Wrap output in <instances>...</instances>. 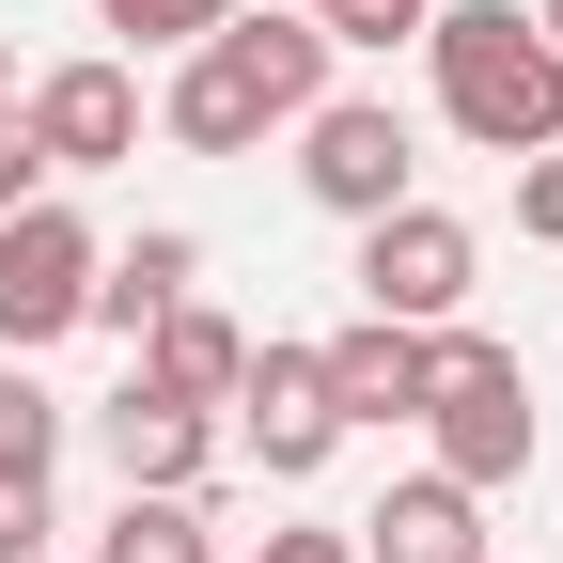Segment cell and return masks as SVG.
Instances as JSON below:
<instances>
[{
    "instance_id": "obj_14",
    "label": "cell",
    "mask_w": 563,
    "mask_h": 563,
    "mask_svg": "<svg viewBox=\"0 0 563 563\" xmlns=\"http://www.w3.org/2000/svg\"><path fill=\"white\" fill-rule=\"evenodd\" d=\"M95 563H220V532H203V501H173V485H125Z\"/></svg>"
},
{
    "instance_id": "obj_20",
    "label": "cell",
    "mask_w": 563,
    "mask_h": 563,
    "mask_svg": "<svg viewBox=\"0 0 563 563\" xmlns=\"http://www.w3.org/2000/svg\"><path fill=\"white\" fill-rule=\"evenodd\" d=\"M32 188H47V157H32V125H16V110H0V220H16V203H32Z\"/></svg>"
},
{
    "instance_id": "obj_19",
    "label": "cell",
    "mask_w": 563,
    "mask_h": 563,
    "mask_svg": "<svg viewBox=\"0 0 563 563\" xmlns=\"http://www.w3.org/2000/svg\"><path fill=\"white\" fill-rule=\"evenodd\" d=\"M47 532H63L47 485H0V563H47Z\"/></svg>"
},
{
    "instance_id": "obj_5",
    "label": "cell",
    "mask_w": 563,
    "mask_h": 563,
    "mask_svg": "<svg viewBox=\"0 0 563 563\" xmlns=\"http://www.w3.org/2000/svg\"><path fill=\"white\" fill-rule=\"evenodd\" d=\"M470 266H485V235L454 220V203H391V220H361V313L454 329L470 313Z\"/></svg>"
},
{
    "instance_id": "obj_8",
    "label": "cell",
    "mask_w": 563,
    "mask_h": 563,
    "mask_svg": "<svg viewBox=\"0 0 563 563\" xmlns=\"http://www.w3.org/2000/svg\"><path fill=\"white\" fill-rule=\"evenodd\" d=\"M16 125H32L47 173H125L141 157V79L125 63H47V79L16 95Z\"/></svg>"
},
{
    "instance_id": "obj_13",
    "label": "cell",
    "mask_w": 563,
    "mask_h": 563,
    "mask_svg": "<svg viewBox=\"0 0 563 563\" xmlns=\"http://www.w3.org/2000/svg\"><path fill=\"white\" fill-rule=\"evenodd\" d=\"M188 282H203V235H173V220H157L141 251H95V313H79V329H125V344H141V329L188 298Z\"/></svg>"
},
{
    "instance_id": "obj_3",
    "label": "cell",
    "mask_w": 563,
    "mask_h": 563,
    "mask_svg": "<svg viewBox=\"0 0 563 563\" xmlns=\"http://www.w3.org/2000/svg\"><path fill=\"white\" fill-rule=\"evenodd\" d=\"M422 439H439V470L470 485V501H485V485H517V470H532V439H548V422H532V376H517V344L439 329V376H422Z\"/></svg>"
},
{
    "instance_id": "obj_4",
    "label": "cell",
    "mask_w": 563,
    "mask_h": 563,
    "mask_svg": "<svg viewBox=\"0 0 563 563\" xmlns=\"http://www.w3.org/2000/svg\"><path fill=\"white\" fill-rule=\"evenodd\" d=\"M298 188L329 203V220H391V203H422V141L391 95H313L298 110Z\"/></svg>"
},
{
    "instance_id": "obj_17",
    "label": "cell",
    "mask_w": 563,
    "mask_h": 563,
    "mask_svg": "<svg viewBox=\"0 0 563 563\" xmlns=\"http://www.w3.org/2000/svg\"><path fill=\"white\" fill-rule=\"evenodd\" d=\"M422 16H439V0H329V47H422Z\"/></svg>"
},
{
    "instance_id": "obj_2",
    "label": "cell",
    "mask_w": 563,
    "mask_h": 563,
    "mask_svg": "<svg viewBox=\"0 0 563 563\" xmlns=\"http://www.w3.org/2000/svg\"><path fill=\"white\" fill-rule=\"evenodd\" d=\"M422 63H439L454 141H485V157L563 141V47L517 16V0H439V16H422Z\"/></svg>"
},
{
    "instance_id": "obj_25",
    "label": "cell",
    "mask_w": 563,
    "mask_h": 563,
    "mask_svg": "<svg viewBox=\"0 0 563 563\" xmlns=\"http://www.w3.org/2000/svg\"><path fill=\"white\" fill-rule=\"evenodd\" d=\"M485 563H501V548H485Z\"/></svg>"
},
{
    "instance_id": "obj_9",
    "label": "cell",
    "mask_w": 563,
    "mask_h": 563,
    "mask_svg": "<svg viewBox=\"0 0 563 563\" xmlns=\"http://www.w3.org/2000/svg\"><path fill=\"white\" fill-rule=\"evenodd\" d=\"M95 439H110V470L125 485H173V501H203V470H220V407H173V391H110L95 407Z\"/></svg>"
},
{
    "instance_id": "obj_22",
    "label": "cell",
    "mask_w": 563,
    "mask_h": 563,
    "mask_svg": "<svg viewBox=\"0 0 563 563\" xmlns=\"http://www.w3.org/2000/svg\"><path fill=\"white\" fill-rule=\"evenodd\" d=\"M532 32H548V47H563V0H532Z\"/></svg>"
},
{
    "instance_id": "obj_21",
    "label": "cell",
    "mask_w": 563,
    "mask_h": 563,
    "mask_svg": "<svg viewBox=\"0 0 563 563\" xmlns=\"http://www.w3.org/2000/svg\"><path fill=\"white\" fill-rule=\"evenodd\" d=\"M266 563H361V532H266Z\"/></svg>"
},
{
    "instance_id": "obj_12",
    "label": "cell",
    "mask_w": 563,
    "mask_h": 563,
    "mask_svg": "<svg viewBox=\"0 0 563 563\" xmlns=\"http://www.w3.org/2000/svg\"><path fill=\"white\" fill-rule=\"evenodd\" d=\"M235 376H251V329H235V313L173 298L157 329H141V391H173V407H235Z\"/></svg>"
},
{
    "instance_id": "obj_24",
    "label": "cell",
    "mask_w": 563,
    "mask_h": 563,
    "mask_svg": "<svg viewBox=\"0 0 563 563\" xmlns=\"http://www.w3.org/2000/svg\"><path fill=\"white\" fill-rule=\"evenodd\" d=\"M298 16H329V0H298Z\"/></svg>"
},
{
    "instance_id": "obj_15",
    "label": "cell",
    "mask_w": 563,
    "mask_h": 563,
    "mask_svg": "<svg viewBox=\"0 0 563 563\" xmlns=\"http://www.w3.org/2000/svg\"><path fill=\"white\" fill-rule=\"evenodd\" d=\"M47 454H63V391H32L0 361V485H47Z\"/></svg>"
},
{
    "instance_id": "obj_16",
    "label": "cell",
    "mask_w": 563,
    "mask_h": 563,
    "mask_svg": "<svg viewBox=\"0 0 563 563\" xmlns=\"http://www.w3.org/2000/svg\"><path fill=\"white\" fill-rule=\"evenodd\" d=\"M95 16H110L125 47H203V32L235 16V0H95Z\"/></svg>"
},
{
    "instance_id": "obj_11",
    "label": "cell",
    "mask_w": 563,
    "mask_h": 563,
    "mask_svg": "<svg viewBox=\"0 0 563 563\" xmlns=\"http://www.w3.org/2000/svg\"><path fill=\"white\" fill-rule=\"evenodd\" d=\"M361 563H485V501L454 470H407L391 501L361 517Z\"/></svg>"
},
{
    "instance_id": "obj_7",
    "label": "cell",
    "mask_w": 563,
    "mask_h": 563,
    "mask_svg": "<svg viewBox=\"0 0 563 563\" xmlns=\"http://www.w3.org/2000/svg\"><path fill=\"white\" fill-rule=\"evenodd\" d=\"M235 439L266 485H313L344 454V407H329V361L313 344H251V376H235Z\"/></svg>"
},
{
    "instance_id": "obj_18",
    "label": "cell",
    "mask_w": 563,
    "mask_h": 563,
    "mask_svg": "<svg viewBox=\"0 0 563 563\" xmlns=\"http://www.w3.org/2000/svg\"><path fill=\"white\" fill-rule=\"evenodd\" d=\"M517 235L563 251V141H532V157H517Z\"/></svg>"
},
{
    "instance_id": "obj_10",
    "label": "cell",
    "mask_w": 563,
    "mask_h": 563,
    "mask_svg": "<svg viewBox=\"0 0 563 563\" xmlns=\"http://www.w3.org/2000/svg\"><path fill=\"white\" fill-rule=\"evenodd\" d=\"M313 361H329V407H344V439H361V422H422L439 329H391V313H361V329H329Z\"/></svg>"
},
{
    "instance_id": "obj_6",
    "label": "cell",
    "mask_w": 563,
    "mask_h": 563,
    "mask_svg": "<svg viewBox=\"0 0 563 563\" xmlns=\"http://www.w3.org/2000/svg\"><path fill=\"white\" fill-rule=\"evenodd\" d=\"M79 313H95V220L32 188L16 220H0V344L32 361V344H63Z\"/></svg>"
},
{
    "instance_id": "obj_23",
    "label": "cell",
    "mask_w": 563,
    "mask_h": 563,
    "mask_svg": "<svg viewBox=\"0 0 563 563\" xmlns=\"http://www.w3.org/2000/svg\"><path fill=\"white\" fill-rule=\"evenodd\" d=\"M0 110H16V47H0Z\"/></svg>"
},
{
    "instance_id": "obj_1",
    "label": "cell",
    "mask_w": 563,
    "mask_h": 563,
    "mask_svg": "<svg viewBox=\"0 0 563 563\" xmlns=\"http://www.w3.org/2000/svg\"><path fill=\"white\" fill-rule=\"evenodd\" d=\"M313 95H329V32H313V16H251V0H235L203 47H173L157 125L188 141V157H251V141H266V125H298Z\"/></svg>"
}]
</instances>
